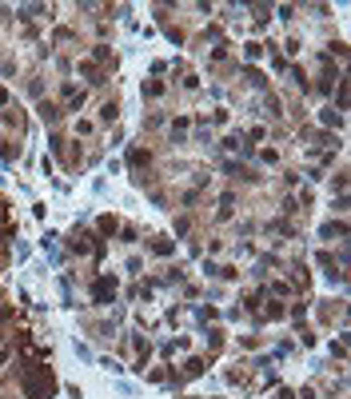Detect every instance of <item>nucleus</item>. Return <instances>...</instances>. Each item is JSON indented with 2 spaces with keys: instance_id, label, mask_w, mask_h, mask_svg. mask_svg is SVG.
Segmentation results:
<instances>
[{
  "instance_id": "obj_7",
  "label": "nucleus",
  "mask_w": 351,
  "mask_h": 399,
  "mask_svg": "<svg viewBox=\"0 0 351 399\" xmlns=\"http://www.w3.org/2000/svg\"><path fill=\"white\" fill-rule=\"evenodd\" d=\"M0 104H8V92H4V88H0Z\"/></svg>"
},
{
  "instance_id": "obj_3",
  "label": "nucleus",
  "mask_w": 351,
  "mask_h": 399,
  "mask_svg": "<svg viewBox=\"0 0 351 399\" xmlns=\"http://www.w3.org/2000/svg\"><path fill=\"white\" fill-rule=\"evenodd\" d=\"M40 116H44V124H56V120H60L56 104H40Z\"/></svg>"
},
{
  "instance_id": "obj_1",
  "label": "nucleus",
  "mask_w": 351,
  "mask_h": 399,
  "mask_svg": "<svg viewBox=\"0 0 351 399\" xmlns=\"http://www.w3.org/2000/svg\"><path fill=\"white\" fill-rule=\"evenodd\" d=\"M52 387H56V379H52L48 367H32L24 375V395L28 399H52Z\"/></svg>"
},
{
  "instance_id": "obj_5",
  "label": "nucleus",
  "mask_w": 351,
  "mask_h": 399,
  "mask_svg": "<svg viewBox=\"0 0 351 399\" xmlns=\"http://www.w3.org/2000/svg\"><path fill=\"white\" fill-rule=\"evenodd\" d=\"M100 231H104V235H112V231H116V220H112V216H104V220H100Z\"/></svg>"
},
{
  "instance_id": "obj_2",
  "label": "nucleus",
  "mask_w": 351,
  "mask_h": 399,
  "mask_svg": "<svg viewBox=\"0 0 351 399\" xmlns=\"http://www.w3.org/2000/svg\"><path fill=\"white\" fill-rule=\"evenodd\" d=\"M92 299H96V303H112V299H116V280L100 276V280L92 284Z\"/></svg>"
},
{
  "instance_id": "obj_6",
  "label": "nucleus",
  "mask_w": 351,
  "mask_h": 399,
  "mask_svg": "<svg viewBox=\"0 0 351 399\" xmlns=\"http://www.w3.org/2000/svg\"><path fill=\"white\" fill-rule=\"evenodd\" d=\"M100 116H104V120L112 124V120H116V104H104V108H100Z\"/></svg>"
},
{
  "instance_id": "obj_4",
  "label": "nucleus",
  "mask_w": 351,
  "mask_h": 399,
  "mask_svg": "<svg viewBox=\"0 0 351 399\" xmlns=\"http://www.w3.org/2000/svg\"><path fill=\"white\" fill-rule=\"evenodd\" d=\"M160 92H164V84H156V80H152V84H144V96H152V100H156Z\"/></svg>"
}]
</instances>
